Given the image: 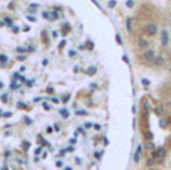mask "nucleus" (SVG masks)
<instances>
[{"mask_svg":"<svg viewBox=\"0 0 171 170\" xmlns=\"http://www.w3.org/2000/svg\"><path fill=\"white\" fill-rule=\"evenodd\" d=\"M146 33H147V35H150V36L156 35V33H158V27H156V24H153V23L146 24Z\"/></svg>","mask_w":171,"mask_h":170,"instance_id":"nucleus-1","label":"nucleus"},{"mask_svg":"<svg viewBox=\"0 0 171 170\" xmlns=\"http://www.w3.org/2000/svg\"><path fill=\"white\" fill-rule=\"evenodd\" d=\"M155 57H156V56H155V50H152V48H146V51H144V59L149 60V62H152Z\"/></svg>","mask_w":171,"mask_h":170,"instance_id":"nucleus-2","label":"nucleus"},{"mask_svg":"<svg viewBox=\"0 0 171 170\" xmlns=\"http://www.w3.org/2000/svg\"><path fill=\"white\" fill-rule=\"evenodd\" d=\"M167 154V151L164 148H159L158 151H153V158H164Z\"/></svg>","mask_w":171,"mask_h":170,"instance_id":"nucleus-3","label":"nucleus"},{"mask_svg":"<svg viewBox=\"0 0 171 170\" xmlns=\"http://www.w3.org/2000/svg\"><path fill=\"white\" fill-rule=\"evenodd\" d=\"M161 44L162 45H167L168 44V32H167V29H164L162 33H161Z\"/></svg>","mask_w":171,"mask_h":170,"instance_id":"nucleus-4","label":"nucleus"},{"mask_svg":"<svg viewBox=\"0 0 171 170\" xmlns=\"http://www.w3.org/2000/svg\"><path fill=\"white\" fill-rule=\"evenodd\" d=\"M141 151H143V146H141V145H138V146H137V151H135V155H134V161H135V163H138V161H140Z\"/></svg>","mask_w":171,"mask_h":170,"instance_id":"nucleus-5","label":"nucleus"},{"mask_svg":"<svg viewBox=\"0 0 171 170\" xmlns=\"http://www.w3.org/2000/svg\"><path fill=\"white\" fill-rule=\"evenodd\" d=\"M153 60H155V63H156L158 66H161V65H164V62H165V59H164L162 56H158V57H155Z\"/></svg>","mask_w":171,"mask_h":170,"instance_id":"nucleus-6","label":"nucleus"},{"mask_svg":"<svg viewBox=\"0 0 171 170\" xmlns=\"http://www.w3.org/2000/svg\"><path fill=\"white\" fill-rule=\"evenodd\" d=\"M146 149H147V151H155V145H153V142H152V140H149V142H147Z\"/></svg>","mask_w":171,"mask_h":170,"instance_id":"nucleus-7","label":"nucleus"},{"mask_svg":"<svg viewBox=\"0 0 171 170\" xmlns=\"http://www.w3.org/2000/svg\"><path fill=\"white\" fill-rule=\"evenodd\" d=\"M95 72H96V66H92V68H89V69L86 71L87 75H95Z\"/></svg>","mask_w":171,"mask_h":170,"instance_id":"nucleus-8","label":"nucleus"},{"mask_svg":"<svg viewBox=\"0 0 171 170\" xmlns=\"http://www.w3.org/2000/svg\"><path fill=\"white\" fill-rule=\"evenodd\" d=\"M60 115H62L63 118H69V111H68L66 108H62V110H60Z\"/></svg>","mask_w":171,"mask_h":170,"instance_id":"nucleus-9","label":"nucleus"},{"mask_svg":"<svg viewBox=\"0 0 171 170\" xmlns=\"http://www.w3.org/2000/svg\"><path fill=\"white\" fill-rule=\"evenodd\" d=\"M51 14H53V15H50V18H51V20H57V18L60 17V15H59V12H51Z\"/></svg>","mask_w":171,"mask_h":170,"instance_id":"nucleus-10","label":"nucleus"},{"mask_svg":"<svg viewBox=\"0 0 171 170\" xmlns=\"http://www.w3.org/2000/svg\"><path fill=\"white\" fill-rule=\"evenodd\" d=\"M146 139H147V142L153 139V134H152V131H147V133H146Z\"/></svg>","mask_w":171,"mask_h":170,"instance_id":"nucleus-11","label":"nucleus"},{"mask_svg":"<svg viewBox=\"0 0 171 170\" xmlns=\"http://www.w3.org/2000/svg\"><path fill=\"white\" fill-rule=\"evenodd\" d=\"M126 6H128V8H134V6H135L134 0H128V2H126Z\"/></svg>","mask_w":171,"mask_h":170,"instance_id":"nucleus-12","label":"nucleus"},{"mask_svg":"<svg viewBox=\"0 0 171 170\" xmlns=\"http://www.w3.org/2000/svg\"><path fill=\"white\" fill-rule=\"evenodd\" d=\"M69 96H71V95L68 93V95H65V96H62V99H60V101H62V102H68V101H69Z\"/></svg>","mask_w":171,"mask_h":170,"instance_id":"nucleus-13","label":"nucleus"},{"mask_svg":"<svg viewBox=\"0 0 171 170\" xmlns=\"http://www.w3.org/2000/svg\"><path fill=\"white\" fill-rule=\"evenodd\" d=\"M116 3H117L116 0H110V2H108V8H114V6H116Z\"/></svg>","mask_w":171,"mask_h":170,"instance_id":"nucleus-14","label":"nucleus"},{"mask_svg":"<svg viewBox=\"0 0 171 170\" xmlns=\"http://www.w3.org/2000/svg\"><path fill=\"white\" fill-rule=\"evenodd\" d=\"M140 45L146 48V47H147V41H146V39H141V41H140Z\"/></svg>","mask_w":171,"mask_h":170,"instance_id":"nucleus-15","label":"nucleus"},{"mask_svg":"<svg viewBox=\"0 0 171 170\" xmlns=\"http://www.w3.org/2000/svg\"><path fill=\"white\" fill-rule=\"evenodd\" d=\"M24 124L26 125H32V119L30 118H24Z\"/></svg>","mask_w":171,"mask_h":170,"instance_id":"nucleus-16","label":"nucleus"},{"mask_svg":"<svg viewBox=\"0 0 171 170\" xmlns=\"http://www.w3.org/2000/svg\"><path fill=\"white\" fill-rule=\"evenodd\" d=\"M159 125H161V128H165V127H167V121H165V119H162V121L159 122Z\"/></svg>","mask_w":171,"mask_h":170,"instance_id":"nucleus-17","label":"nucleus"},{"mask_svg":"<svg viewBox=\"0 0 171 170\" xmlns=\"http://www.w3.org/2000/svg\"><path fill=\"white\" fill-rule=\"evenodd\" d=\"M5 24H8V26H12V20H11V18H5Z\"/></svg>","mask_w":171,"mask_h":170,"instance_id":"nucleus-18","label":"nucleus"},{"mask_svg":"<svg viewBox=\"0 0 171 170\" xmlns=\"http://www.w3.org/2000/svg\"><path fill=\"white\" fill-rule=\"evenodd\" d=\"M24 51H27V48H23V47H18L17 48V53H24Z\"/></svg>","mask_w":171,"mask_h":170,"instance_id":"nucleus-19","label":"nucleus"},{"mask_svg":"<svg viewBox=\"0 0 171 170\" xmlns=\"http://www.w3.org/2000/svg\"><path fill=\"white\" fill-rule=\"evenodd\" d=\"M141 83H143L144 86H149V84H150V81H149L147 78H143V80H141Z\"/></svg>","mask_w":171,"mask_h":170,"instance_id":"nucleus-20","label":"nucleus"},{"mask_svg":"<svg viewBox=\"0 0 171 170\" xmlns=\"http://www.w3.org/2000/svg\"><path fill=\"white\" fill-rule=\"evenodd\" d=\"M42 15H44V18H47V20H51V18H50V12H42Z\"/></svg>","mask_w":171,"mask_h":170,"instance_id":"nucleus-21","label":"nucleus"},{"mask_svg":"<svg viewBox=\"0 0 171 170\" xmlns=\"http://www.w3.org/2000/svg\"><path fill=\"white\" fill-rule=\"evenodd\" d=\"M153 163H155V160H153V157H152V158H149V160H147V166H152V164H153Z\"/></svg>","mask_w":171,"mask_h":170,"instance_id":"nucleus-22","label":"nucleus"},{"mask_svg":"<svg viewBox=\"0 0 171 170\" xmlns=\"http://www.w3.org/2000/svg\"><path fill=\"white\" fill-rule=\"evenodd\" d=\"M17 107H20V108H26V104H24V102H18Z\"/></svg>","mask_w":171,"mask_h":170,"instance_id":"nucleus-23","label":"nucleus"},{"mask_svg":"<svg viewBox=\"0 0 171 170\" xmlns=\"http://www.w3.org/2000/svg\"><path fill=\"white\" fill-rule=\"evenodd\" d=\"M23 146H24V149H29L30 143H29V142H23Z\"/></svg>","mask_w":171,"mask_h":170,"instance_id":"nucleus-24","label":"nucleus"},{"mask_svg":"<svg viewBox=\"0 0 171 170\" xmlns=\"http://www.w3.org/2000/svg\"><path fill=\"white\" fill-rule=\"evenodd\" d=\"M116 41H117V44H122V38H120V35L116 36Z\"/></svg>","mask_w":171,"mask_h":170,"instance_id":"nucleus-25","label":"nucleus"},{"mask_svg":"<svg viewBox=\"0 0 171 170\" xmlns=\"http://www.w3.org/2000/svg\"><path fill=\"white\" fill-rule=\"evenodd\" d=\"M27 20H29V21H36V18H35V17H30V15H27Z\"/></svg>","mask_w":171,"mask_h":170,"instance_id":"nucleus-26","label":"nucleus"},{"mask_svg":"<svg viewBox=\"0 0 171 170\" xmlns=\"http://www.w3.org/2000/svg\"><path fill=\"white\" fill-rule=\"evenodd\" d=\"M12 32H14V33H18V32H20V27H12Z\"/></svg>","mask_w":171,"mask_h":170,"instance_id":"nucleus-27","label":"nucleus"},{"mask_svg":"<svg viewBox=\"0 0 171 170\" xmlns=\"http://www.w3.org/2000/svg\"><path fill=\"white\" fill-rule=\"evenodd\" d=\"M122 59H123V62H126V63H129V59H128V56H126V54H125V56H123Z\"/></svg>","mask_w":171,"mask_h":170,"instance_id":"nucleus-28","label":"nucleus"},{"mask_svg":"<svg viewBox=\"0 0 171 170\" xmlns=\"http://www.w3.org/2000/svg\"><path fill=\"white\" fill-rule=\"evenodd\" d=\"M18 86H20V84H17V83H15V81H14V83H12V84H11V87H12V89H17V87H18Z\"/></svg>","mask_w":171,"mask_h":170,"instance_id":"nucleus-29","label":"nucleus"},{"mask_svg":"<svg viewBox=\"0 0 171 170\" xmlns=\"http://www.w3.org/2000/svg\"><path fill=\"white\" fill-rule=\"evenodd\" d=\"M78 133H80V134H84V130H83V128H78V130H77V136H78Z\"/></svg>","mask_w":171,"mask_h":170,"instance_id":"nucleus-30","label":"nucleus"},{"mask_svg":"<svg viewBox=\"0 0 171 170\" xmlns=\"http://www.w3.org/2000/svg\"><path fill=\"white\" fill-rule=\"evenodd\" d=\"M2 101L6 102V101H8V95H2Z\"/></svg>","mask_w":171,"mask_h":170,"instance_id":"nucleus-31","label":"nucleus"},{"mask_svg":"<svg viewBox=\"0 0 171 170\" xmlns=\"http://www.w3.org/2000/svg\"><path fill=\"white\" fill-rule=\"evenodd\" d=\"M50 99H51V101H53V102H54V104H57V102H60V101H59V99H57V98H50Z\"/></svg>","mask_w":171,"mask_h":170,"instance_id":"nucleus-32","label":"nucleus"},{"mask_svg":"<svg viewBox=\"0 0 171 170\" xmlns=\"http://www.w3.org/2000/svg\"><path fill=\"white\" fill-rule=\"evenodd\" d=\"M42 105H44V108H45V110H50V105H48V104H47V102H44V104H42Z\"/></svg>","mask_w":171,"mask_h":170,"instance_id":"nucleus-33","label":"nucleus"},{"mask_svg":"<svg viewBox=\"0 0 171 170\" xmlns=\"http://www.w3.org/2000/svg\"><path fill=\"white\" fill-rule=\"evenodd\" d=\"M3 116H5V118H11V116H12V113H9V111H8V113H3Z\"/></svg>","mask_w":171,"mask_h":170,"instance_id":"nucleus-34","label":"nucleus"},{"mask_svg":"<svg viewBox=\"0 0 171 170\" xmlns=\"http://www.w3.org/2000/svg\"><path fill=\"white\" fill-rule=\"evenodd\" d=\"M92 127H93V124H92V122H87V124H86V128H92Z\"/></svg>","mask_w":171,"mask_h":170,"instance_id":"nucleus-35","label":"nucleus"},{"mask_svg":"<svg viewBox=\"0 0 171 170\" xmlns=\"http://www.w3.org/2000/svg\"><path fill=\"white\" fill-rule=\"evenodd\" d=\"M0 60H3V62H6V60H8V57H5V56H2V54H0Z\"/></svg>","mask_w":171,"mask_h":170,"instance_id":"nucleus-36","label":"nucleus"},{"mask_svg":"<svg viewBox=\"0 0 171 170\" xmlns=\"http://www.w3.org/2000/svg\"><path fill=\"white\" fill-rule=\"evenodd\" d=\"M77 115H87V111H78L77 110Z\"/></svg>","mask_w":171,"mask_h":170,"instance_id":"nucleus-37","label":"nucleus"},{"mask_svg":"<svg viewBox=\"0 0 171 170\" xmlns=\"http://www.w3.org/2000/svg\"><path fill=\"white\" fill-rule=\"evenodd\" d=\"M65 170H72V169H71V167H69V166H68V167H65Z\"/></svg>","mask_w":171,"mask_h":170,"instance_id":"nucleus-38","label":"nucleus"},{"mask_svg":"<svg viewBox=\"0 0 171 170\" xmlns=\"http://www.w3.org/2000/svg\"><path fill=\"white\" fill-rule=\"evenodd\" d=\"M2 170H8V167H3V169H2Z\"/></svg>","mask_w":171,"mask_h":170,"instance_id":"nucleus-39","label":"nucleus"},{"mask_svg":"<svg viewBox=\"0 0 171 170\" xmlns=\"http://www.w3.org/2000/svg\"><path fill=\"white\" fill-rule=\"evenodd\" d=\"M2 87H3V84H2V83H0V89H2Z\"/></svg>","mask_w":171,"mask_h":170,"instance_id":"nucleus-40","label":"nucleus"},{"mask_svg":"<svg viewBox=\"0 0 171 170\" xmlns=\"http://www.w3.org/2000/svg\"><path fill=\"white\" fill-rule=\"evenodd\" d=\"M170 72H171V68H170Z\"/></svg>","mask_w":171,"mask_h":170,"instance_id":"nucleus-41","label":"nucleus"}]
</instances>
